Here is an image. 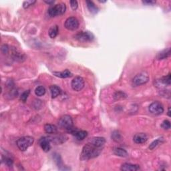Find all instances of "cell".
I'll use <instances>...</instances> for the list:
<instances>
[{
    "label": "cell",
    "instance_id": "obj_3",
    "mask_svg": "<svg viewBox=\"0 0 171 171\" xmlns=\"http://www.w3.org/2000/svg\"><path fill=\"white\" fill-rule=\"evenodd\" d=\"M66 4H63V3H60L59 4L51 6L49 8L48 13L50 17H56V16L58 15H63L66 12Z\"/></svg>",
    "mask_w": 171,
    "mask_h": 171
},
{
    "label": "cell",
    "instance_id": "obj_36",
    "mask_svg": "<svg viewBox=\"0 0 171 171\" xmlns=\"http://www.w3.org/2000/svg\"><path fill=\"white\" fill-rule=\"evenodd\" d=\"M168 116H170V108H169V110H168Z\"/></svg>",
    "mask_w": 171,
    "mask_h": 171
},
{
    "label": "cell",
    "instance_id": "obj_29",
    "mask_svg": "<svg viewBox=\"0 0 171 171\" xmlns=\"http://www.w3.org/2000/svg\"><path fill=\"white\" fill-rule=\"evenodd\" d=\"M29 94H30V90H26L25 92H23L20 97L21 100H22L23 102H26L27 99H28Z\"/></svg>",
    "mask_w": 171,
    "mask_h": 171
},
{
    "label": "cell",
    "instance_id": "obj_24",
    "mask_svg": "<svg viewBox=\"0 0 171 171\" xmlns=\"http://www.w3.org/2000/svg\"><path fill=\"white\" fill-rule=\"evenodd\" d=\"M46 88L43 86H38L35 90V94L37 96H42L46 94Z\"/></svg>",
    "mask_w": 171,
    "mask_h": 171
},
{
    "label": "cell",
    "instance_id": "obj_13",
    "mask_svg": "<svg viewBox=\"0 0 171 171\" xmlns=\"http://www.w3.org/2000/svg\"><path fill=\"white\" fill-rule=\"evenodd\" d=\"M90 142L96 146L97 147L103 148V146H104L106 143V139L104 137H94L90 140Z\"/></svg>",
    "mask_w": 171,
    "mask_h": 171
},
{
    "label": "cell",
    "instance_id": "obj_17",
    "mask_svg": "<svg viewBox=\"0 0 171 171\" xmlns=\"http://www.w3.org/2000/svg\"><path fill=\"white\" fill-rule=\"evenodd\" d=\"M54 74L57 77L60 78H67L72 76V72L68 70H65L63 72H54Z\"/></svg>",
    "mask_w": 171,
    "mask_h": 171
},
{
    "label": "cell",
    "instance_id": "obj_10",
    "mask_svg": "<svg viewBox=\"0 0 171 171\" xmlns=\"http://www.w3.org/2000/svg\"><path fill=\"white\" fill-rule=\"evenodd\" d=\"M50 139L49 137H43L42 138H40V140H39V144L40 147L42 148V150L47 153V152L50 151L51 148V145H50Z\"/></svg>",
    "mask_w": 171,
    "mask_h": 171
},
{
    "label": "cell",
    "instance_id": "obj_30",
    "mask_svg": "<svg viewBox=\"0 0 171 171\" xmlns=\"http://www.w3.org/2000/svg\"><path fill=\"white\" fill-rule=\"evenodd\" d=\"M161 127L164 130H169L170 128V122L168 120H165L161 124Z\"/></svg>",
    "mask_w": 171,
    "mask_h": 171
},
{
    "label": "cell",
    "instance_id": "obj_23",
    "mask_svg": "<svg viewBox=\"0 0 171 171\" xmlns=\"http://www.w3.org/2000/svg\"><path fill=\"white\" fill-rule=\"evenodd\" d=\"M163 142H164L163 138H158V139L153 141V142L150 144V146H149V149H150V150H153V149L157 147V146L159 145H161V144H162Z\"/></svg>",
    "mask_w": 171,
    "mask_h": 171
},
{
    "label": "cell",
    "instance_id": "obj_33",
    "mask_svg": "<svg viewBox=\"0 0 171 171\" xmlns=\"http://www.w3.org/2000/svg\"><path fill=\"white\" fill-rule=\"evenodd\" d=\"M1 51L4 54H7L9 52V48H8L7 45H3L1 47Z\"/></svg>",
    "mask_w": 171,
    "mask_h": 171
},
{
    "label": "cell",
    "instance_id": "obj_32",
    "mask_svg": "<svg viewBox=\"0 0 171 171\" xmlns=\"http://www.w3.org/2000/svg\"><path fill=\"white\" fill-rule=\"evenodd\" d=\"M70 5H71V7L73 10H76L78 8V2L77 1H70Z\"/></svg>",
    "mask_w": 171,
    "mask_h": 171
},
{
    "label": "cell",
    "instance_id": "obj_26",
    "mask_svg": "<svg viewBox=\"0 0 171 171\" xmlns=\"http://www.w3.org/2000/svg\"><path fill=\"white\" fill-rule=\"evenodd\" d=\"M112 138L115 142H120L122 140L121 134L118 131H114L112 134Z\"/></svg>",
    "mask_w": 171,
    "mask_h": 171
},
{
    "label": "cell",
    "instance_id": "obj_25",
    "mask_svg": "<svg viewBox=\"0 0 171 171\" xmlns=\"http://www.w3.org/2000/svg\"><path fill=\"white\" fill-rule=\"evenodd\" d=\"M161 82L164 85H168L170 86L171 83V78H170V73H169V74L166 76L162 77L161 79Z\"/></svg>",
    "mask_w": 171,
    "mask_h": 171
},
{
    "label": "cell",
    "instance_id": "obj_1",
    "mask_svg": "<svg viewBox=\"0 0 171 171\" xmlns=\"http://www.w3.org/2000/svg\"><path fill=\"white\" fill-rule=\"evenodd\" d=\"M102 150V148L97 147L96 146L89 142L83 147L80 154V159L82 161H88L91 159L96 158L101 153Z\"/></svg>",
    "mask_w": 171,
    "mask_h": 171
},
{
    "label": "cell",
    "instance_id": "obj_22",
    "mask_svg": "<svg viewBox=\"0 0 171 171\" xmlns=\"http://www.w3.org/2000/svg\"><path fill=\"white\" fill-rule=\"evenodd\" d=\"M58 34V26H53L49 30V36L51 38H55Z\"/></svg>",
    "mask_w": 171,
    "mask_h": 171
},
{
    "label": "cell",
    "instance_id": "obj_4",
    "mask_svg": "<svg viewBox=\"0 0 171 171\" xmlns=\"http://www.w3.org/2000/svg\"><path fill=\"white\" fill-rule=\"evenodd\" d=\"M58 125L62 128L70 131L73 128V120L71 116L69 115H64L59 118Z\"/></svg>",
    "mask_w": 171,
    "mask_h": 171
},
{
    "label": "cell",
    "instance_id": "obj_7",
    "mask_svg": "<svg viewBox=\"0 0 171 171\" xmlns=\"http://www.w3.org/2000/svg\"><path fill=\"white\" fill-rule=\"evenodd\" d=\"M79 21L74 17H70L65 21L64 26L67 29L71 31H74L77 29L79 27Z\"/></svg>",
    "mask_w": 171,
    "mask_h": 171
},
{
    "label": "cell",
    "instance_id": "obj_31",
    "mask_svg": "<svg viewBox=\"0 0 171 171\" xmlns=\"http://www.w3.org/2000/svg\"><path fill=\"white\" fill-rule=\"evenodd\" d=\"M35 3H36V1H25L23 4V7L26 9V8H28L29 6L34 4Z\"/></svg>",
    "mask_w": 171,
    "mask_h": 171
},
{
    "label": "cell",
    "instance_id": "obj_18",
    "mask_svg": "<svg viewBox=\"0 0 171 171\" xmlns=\"http://www.w3.org/2000/svg\"><path fill=\"white\" fill-rule=\"evenodd\" d=\"M44 130L47 134H56L58 132V128L53 124H46L44 126Z\"/></svg>",
    "mask_w": 171,
    "mask_h": 171
},
{
    "label": "cell",
    "instance_id": "obj_6",
    "mask_svg": "<svg viewBox=\"0 0 171 171\" xmlns=\"http://www.w3.org/2000/svg\"><path fill=\"white\" fill-rule=\"evenodd\" d=\"M76 40H78L79 42H92L94 40V36L91 32H81L76 34L74 36Z\"/></svg>",
    "mask_w": 171,
    "mask_h": 171
},
{
    "label": "cell",
    "instance_id": "obj_27",
    "mask_svg": "<svg viewBox=\"0 0 171 171\" xmlns=\"http://www.w3.org/2000/svg\"><path fill=\"white\" fill-rule=\"evenodd\" d=\"M2 161L5 162V164L7 165V167H12L13 165V161L12 158H10V157H8V156H5V157H3L2 156Z\"/></svg>",
    "mask_w": 171,
    "mask_h": 171
},
{
    "label": "cell",
    "instance_id": "obj_12",
    "mask_svg": "<svg viewBox=\"0 0 171 171\" xmlns=\"http://www.w3.org/2000/svg\"><path fill=\"white\" fill-rule=\"evenodd\" d=\"M133 140L137 144H143L148 140V137L145 133H138L134 135Z\"/></svg>",
    "mask_w": 171,
    "mask_h": 171
},
{
    "label": "cell",
    "instance_id": "obj_21",
    "mask_svg": "<svg viewBox=\"0 0 171 171\" xmlns=\"http://www.w3.org/2000/svg\"><path fill=\"white\" fill-rule=\"evenodd\" d=\"M86 4H87V7H88L89 11L92 13H93V14H96V13L98 12V8L96 5L94 4L93 1H86Z\"/></svg>",
    "mask_w": 171,
    "mask_h": 171
},
{
    "label": "cell",
    "instance_id": "obj_2",
    "mask_svg": "<svg viewBox=\"0 0 171 171\" xmlns=\"http://www.w3.org/2000/svg\"><path fill=\"white\" fill-rule=\"evenodd\" d=\"M34 139L33 137L26 136L20 138L17 140V146L21 151H26L27 149L33 145Z\"/></svg>",
    "mask_w": 171,
    "mask_h": 171
},
{
    "label": "cell",
    "instance_id": "obj_37",
    "mask_svg": "<svg viewBox=\"0 0 171 171\" xmlns=\"http://www.w3.org/2000/svg\"><path fill=\"white\" fill-rule=\"evenodd\" d=\"M99 2H100V3H105L106 1H99Z\"/></svg>",
    "mask_w": 171,
    "mask_h": 171
},
{
    "label": "cell",
    "instance_id": "obj_20",
    "mask_svg": "<svg viewBox=\"0 0 171 171\" xmlns=\"http://www.w3.org/2000/svg\"><path fill=\"white\" fill-rule=\"evenodd\" d=\"M50 89L51 94V98H56L58 97L61 93V90L58 86L56 85L51 86Z\"/></svg>",
    "mask_w": 171,
    "mask_h": 171
},
{
    "label": "cell",
    "instance_id": "obj_8",
    "mask_svg": "<svg viewBox=\"0 0 171 171\" xmlns=\"http://www.w3.org/2000/svg\"><path fill=\"white\" fill-rule=\"evenodd\" d=\"M149 111L154 115H160L164 112L163 106L159 102H154L149 106Z\"/></svg>",
    "mask_w": 171,
    "mask_h": 171
},
{
    "label": "cell",
    "instance_id": "obj_28",
    "mask_svg": "<svg viewBox=\"0 0 171 171\" xmlns=\"http://www.w3.org/2000/svg\"><path fill=\"white\" fill-rule=\"evenodd\" d=\"M124 98H126V94H124V92L118 91L116 92L114 94V98L116 100H120V99H123Z\"/></svg>",
    "mask_w": 171,
    "mask_h": 171
},
{
    "label": "cell",
    "instance_id": "obj_19",
    "mask_svg": "<svg viewBox=\"0 0 171 171\" xmlns=\"http://www.w3.org/2000/svg\"><path fill=\"white\" fill-rule=\"evenodd\" d=\"M114 154H116V156H120V157H127L128 156V153H127L126 150H124V148L116 147L114 148L113 150Z\"/></svg>",
    "mask_w": 171,
    "mask_h": 171
},
{
    "label": "cell",
    "instance_id": "obj_35",
    "mask_svg": "<svg viewBox=\"0 0 171 171\" xmlns=\"http://www.w3.org/2000/svg\"><path fill=\"white\" fill-rule=\"evenodd\" d=\"M45 3H46V4H53L54 2H55V1H53V0H51V1H44Z\"/></svg>",
    "mask_w": 171,
    "mask_h": 171
},
{
    "label": "cell",
    "instance_id": "obj_5",
    "mask_svg": "<svg viewBox=\"0 0 171 171\" xmlns=\"http://www.w3.org/2000/svg\"><path fill=\"white\" fill-rule=\"evenodd\" d=\"M149 80V76L145 72H142L136 75L132 80V84L134 86H138L147 83Z\"/></svg>",
    "mask_w": 171,
    "mask_h": 171
},
{
    "label": "cell",
    "instance_id": "obj_15",
    "mask_svg": "<svg viewBox=\"0 0 171 171\" xmlns=\"http://www.w3.org/2000/svg\"><path fill=\"white\" fill-rule=\"evenodd\" d=\"M51 142H54L56 145L64 143L67 140V137L64 135L59 136H54V137H49Z\"/></svg>",
    "mask_w": 171,
    "mask_h": 171
},
{
    "label": "cell",
    "instance_id": "obj_34",
    "mask_svg": "<svg viewBox=\"0 0 171 171\" xmlns=\"http://www.w3.org/2000/svg\"><path fill=\"white\" fill-rule=\"evenodd\" d=\"M142 3L146 5H153L154 4H156L155 1H142Z\"/></svg>",
    "mask_w": 171,
    "mask_h": 171
},
{
    "label": "cell",
    "instance_id": "obj_14",
    "mask_svg": "<svg viewBox=\"0 0 171 171\" xmlns=\"http://www.w3.org/2000/svg\"><path fill=\"white\" fill-rule=\"evenodd\" d=\"M140 166L138 164L124 163L121 166L120 170L123 171H137L140 170Z\"/></svg>",
    "mask_w": 171,
    "mask_h": 171
},
{
    "label": "cell",
    "instance_id": "obj_11",
    "mask_svg": "<svg viewBox=\"0 0 171 171\" xmlns=\"http://www.w3.org/2000/svg\"><path fill=\"white\" fill-rule=\"evenodd\" d=\"M69 132H71L72 134L74 135L78 140H82L88 136V132L85 130H78L76 128H72Z\"/></svg>",
    "mask_w": 171,
    "mask_h": 171
},
{
    "label": "cell",
    "instance_id": "obj_9",
    "mask_svg": "<svg viewBox=\"0 0 171 171\" xmlns=\"http://www.w3.org/2000/svg\"><path fill=\"white\" fill-rule=\"evenodd\" d=\"M84 78L80 76L75 77L72 80L71 83V86L74 90L76 92H79L84 88Z\"/></svg>",
    "mask_w": 171,
    "mask_h": 171
},
{
    "label": "cell",
    "instance_id": "obj_16",
    "mask_svg": "<svg viewBox=\"0 0 171 171\" xmlns=\"http://www.w3.org/2000/svg\"><path fill=\"white\" fill-rule=\"evenodd\" d=\"M170 48H168L165 50L161 51V52H159L156 56V58L158 59H166L170 56Z\"/></svg>",
    "mask_w": 171,
    "mask_h": 171
}]
</instances>
